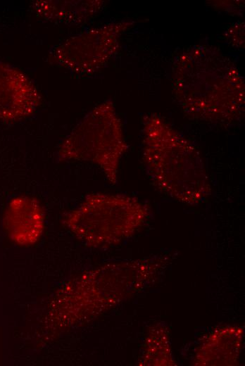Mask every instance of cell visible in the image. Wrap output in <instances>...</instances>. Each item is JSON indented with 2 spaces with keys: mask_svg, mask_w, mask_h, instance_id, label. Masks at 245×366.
Returning <instances> with one entry per match:
<instances>
[{
  "mask_svg": "<svg viewBox=\"0 0 245 366\" xmlns=\"http://www.w3.org/2000/svg\"><path fill=\"white\" fill-rule=\"evenodd\" d=\"M172 78L177 103L190 118L230 123L244 117L243 78L215 49L200 46L182 53L173 64Z\"/></svg>",
  "mask_w": 245,
  "mask_h": 366,
  "instance_id": "1",
  "label": "cell"
},
{
  "mask_svg": "<svg viewBox=\"0 0 245 366\" xmlns=\"http://www.w3.org/2000/svg\"><path fill=\"white\" fill-rule=\"evenodd\" d=\"M142 159L151 182L171 198L195 206L211 195L199 150L156 113L142 120Z\"/></svg>",
  "mask_w": 245,
  "mask_h": 366,
  "instance_id": "2",
  "label": "cell"
},
{
  "mask_svg": "<svg viewBox=\"0 0 245 366\" xmlns=\"http://www.w3.org/2000/svg\"><path fill=\"white\" fill-rule=\"evenodd\" d=\"M149 217V207L134 196L92 193L66 215L63 223L85 245L101 248L132 236Z\"/></svg>",
  "mask_w": 245,
  "mask_h": 366,
  "instance_id": "3",
  "label": "cell"
},
{
  "mask_svg": "<svg viewBox=\"0 0 245 366\" xmlns=\"http://www.w3.org/2000/svg\"><path fill=\"white\" fill-rule=\"evenodd\" d=\"M127 149L122 125L113 103L92 108L60 144L59 160H78L98 166L111 185L118 182L120 159Z\"/></svg>",
  "mask_w": 245,
  "mask_h": 366,
  "instance_id": "4",
  "label": "cell"
},
{
  "mask_svg": "<svg viewBox=\"0 0 245 366\" xmlns=\"http://www.w3.org/2000/svg\"><path fill=\"white\" fill-rule=\"evenodd\" d=\"M131 25V22L123 20L87 30L56 45L49 58L77 75L94 72L115 53L120 36Z\"/></svg>",
  "mask_w": 245,
  "mask_h": 366,
  "instance_id": "5",
  "label": "cell"
},
{
  "mask_svg": "<svg viewBox=\"0 0 245 366\" xmlns=\"http://www.w3.org/2000/svg\"><path fill=\"white\" fill-rule=\"evenodd\" d=\"M41 101L39 92L25 74L0 62V120L27 118L37 111Z\"/></svg>",
  "mask_w": 245,
  "mask_h": 366,
  "instance_id": "6",
  "label": "cell"
},
{
  "mask_svg": "<svg viewBox=\"0 0 245 366\" xmlns=\"http://www.w3.org/2000/svg\"><path fill=\"white\" fill-rule=\"evenodd\" d=\"M4 226L8 237L20 246L34 244L44 229V214L39 202L27 196L10 201L4 216Z\"/></svg>",
  "mask_w": 245,
  "mask_h": 366,
  "instance_id": "7",
  "label": "cell"
},
{
  "mask_svg": "<svg viewBox=\"0 0 245 366\" xmlns=\"http://www.w3.org/2000/svg\"><path fill=\"white\" fill-rule=\"evenodd\" d=\"M101 5L100 1H37L33 9L46 20L72 25L92 16Z\"/></svg>",
  "mask_w": 245,
  "mask_h": 366,
  "instance_id": "8",
  "label": "cell"
}]
</instances>
